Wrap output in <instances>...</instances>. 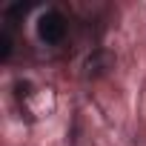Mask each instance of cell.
Instances as JSON below:
<instances>
[{"instance_id": "cell-1", "label": "cell", "mask_w": 146, "mask_h": 146, "mask_svg": "<svg viewBox=\"0 0 146 146\" xmlns=\"http://www.w3.org/2000/svg\"><path fill=\"white\" fill-rule=\"evenodd\" d=\"M37 35H40V40H46V43H60L63 35H66V20H63V15H60V12H46V15H40V20H37Z\"/></svg>"}, {"instance_id": "cell-2", "label": "cell", "mask_w": 146, "mask_h": 146, "mask_svg": "<svg viewBox=\"0 0 146 146\" xmlns=\"http://www.w3.org/2000/svg\"><path fill=\"white\" fill-rule=\"evenodd\" d=\"M112 66V57L106 52H95L89 60H86V75H100V72H106Z\"/></svg>"}, {"instance_id": "cell-3", "label": "cell", "mask_w": 146, "mask_h": 146, "mask_svg": "<svg viewBox=\"0 0 146 146\" xmlns=\"http://www.w3.org/2000/svg\"><path fill=\"white\" fill-rule=\"evenodd\" d=\"M12 54V37H9V32H3L0 35V60H6Z\"/></svg>"}]
</instances>
